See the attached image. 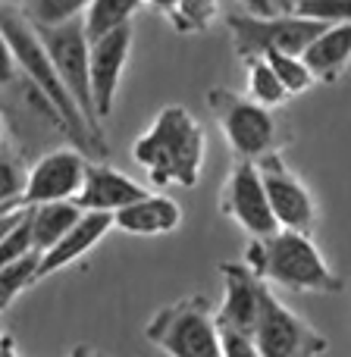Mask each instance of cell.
<instances>
[{"label":"cell","mask_w":351,"mask_h":357,"mask_svg":"<svg viewBox=\"0 0 351 357\" xmlns=\"http://www.w3.org/2000/svg\"><path fill=\"white\" fill-rule=\"evenodd\" d=\"M144 6V0H91L88 10L82 13V22H85L88 38H100L107 31L119 29V25H129L132 16Z\"/></svg>","instance_id":"19"},{"label":"cell","mask_w":351,"mask_h":357,"mask_svg":"<svg viewBox=\"0 0 351 357\" xmlns=\"http://www.w3.org/2000/svg\"><path fill=\"white\" fill-rule=\"evenodd\" d=\"M38 260H41V251L31 248L29 254L10 260L6 266H0V314L22 295L29 285L38 282Z\"/></svg>","instance_id":"21"},{"label":"cell","mask_w":351,"mask_h":357,"mask_svg":"<svg viewBox=\"0 0 351 357\" xmlns=\"http://www.w3.org/2000/svg\"><path fill=\"white\" fill-rule=\"evenodd\" d=\"M264 56L270 60V66L276 69L279 82L285 85L289 94H304L317 85V75L311 73V66L304 63L301 54H292V50H270V54H264Z\"/></svg>","instance_id":"22"},{"label":"cell","mask_w":351,"mask_h":357,"mask_svg":"<svg viewBox=\"0 0 351 357\" xmlns=\"http://www.w3.org/2000/svg\"><path fill=\"white\" fill-rule=\"evenodd\" d=\"M88 167V154L75 148H54L41 154L31 169H25V188H22V207L47 201H75L82 188Z\"/></svg>","instance_id":"10"},{"label":"cell","mask_w":351,"mask_h":357,"mask_svg":"<svg viewBox=\"0 0 351 357\" xmlns=\"http://www.w3.org/2000/svg\"><path fill=\"white\" fill-rule=\"evenodd\" d=\"M264 178L267 197H270L273 216L279 229H298V232H314L317 226V201L311 188L289 169L279 151H270L260 160H254Z\"/></svg>","instance_id":"9"},{"label":"cell","mask_w":351,"mask_h":357,"mask_svg":"<svg viewBox=\"0 0 351 357\" xmlns=\"http://www.w3.org/2000/svg\"><path fill=\"white\" fill-rule=\"evenodd\" d=\"M248 63V85H245V94L251 100H257V104L264 107H283L285 100L292 98L289 91H285V85L279 82L276 69L270 66V60L267 56H251Z\"/></svg>","instance_id":"20"},{"label":"cell","mask_w":351,"mask_h":357,"mask_svg":"<svg viewBox=\"0 0 351 357\" xmlns=\"http://www.w3.org/2000/svg\"><path fill=\"white\" fill-rule=\"evenodd\" d=\"M245 264L267 279L270 285L289 291H314V295H336L342 291V279L333 273L311 232L298 229H276L270 235H254L245 251Z\"/></svg>","instance_id":"3"},{"label":"cell","mask_w":351,"mask_h":357,"mask_svg":"<svg viewBox=\"0 0 351 357\" xmlns=\"http://www.w3.org/2000/svg\"><path fill=\"white\" fill-rule=\"evenodd\" d=\"M251 13H273V0H241Z\"/></svg>","instance_id":"29"},{"label":"cell","mask_w":351,"mask_h":357,"mask_svg":"<svg viewBox=\"0 0 351 357\" xmlns=\"http://www.w3.org/2000/svg\"><path fill=\"white\" fill-rule=\"evenodd\" d=\"M223 304L216 310V329H235V333L254 335V320H257L260 289L267 279H260L251 266L241 264H223Z\"/></svg>","instance_id":"13"},{"label":"cell","mask_w":351,"mask_h":357,"mask_svg":"<svg viewBox=\"0 0 351 357\" xmlns=\"http://www.w3.org/2000/svg\"><path fill=\"white\" fill-rule=\"evenodd\" d=\"M113 229V213H100V210H82V216L47 248L41 251L38 260V279L54 276V273L66 270L79 257H85L100 238Z\"/></svg>","instance_id":"14"},{"label":"cell","mask_w":351,"mask_h":357,"mask_svg":"<svg viewBox=\"0 0 351 357\" xmlns=\"http://www.w3.org/2000/svg\"><path fill=\"white\" fill-rule=\"evenodd\" d=\"M220 210L226 216H232L241 226V232H248L251 238L254 235H270L279 229L264 188V178H260V169L254 160H239L232 167L226 185H223Z\"/></svg>","instance_id":"11"},{"label":"cell","mask_w":351,"mask_h":357,"mask_svg":"<svg viewBox=\"0 0 351 357\" xmlns=\"http://www.w3.org/2000/svg\"><path fill=\"white\" fill-rule=\"evenodd\" d=\"M132 41H135L132 22L119 25V29L107 31V35H100V38H91L88 66H91V98H94L98 119H104L113 113L119 79H123V69H126L129 54H132Z\"/></svg>","instance_id":"12"},{"label":"cell","mask_w":351,"mask_h":357,"mask_svg":"<svg viewBox=\"0 0 351 357\" xmlns=\"http://www.w3.org/2000/svg\"><path fill=\"white\" fill-rule=\"evenodd\" d=\"M22 210H25V207H16V210H10V213H6L3 220H0V238H3V235L10 232V226H13V222H16L19 216H22Z\"/></svg>","instance_id":"28"},{"label":"cell","mask_w":351,"mask_h":357,"mask_svg":"<svg viewBox=\"0 0 351 357\" xmlns=\"http://www.w3.org/2000/svg\"><path fill=\"white\" fill-rule=\"evenodd\" d=\"M25 188V169L19 157L0 148V204H22Z\"/></svg>","instance_id":"25"},{"label":"cell","mask_w":351,"mask_h":357,"mask_svg":"<svg viewBox=\"0 0 351 357\" xmlns=\"http://www.w3.org/2000/svg\"><path fill=\"white\" fill-rule=\"evenodd\" d=\"M135 163L160 188L197 185L204 169V129L191 110L170 104L157 113V119L132 144Z\"/></svg>","instance_id":"2"},{"label":"cell","mask_w":351,"mask_h":357,"mask_svg":"<svg viewBox=\"0 0 351 357\" xmlns=\"http://www.w3.org/2000/svg\"><path fill=\"white\" fill-rule=\"evenodd\" d=\"M6 348H10V345H6V333H3V314H0V351H6Z\"/></svg>","instance_id":"31"},{"label":"cell","mask_w":351,"mask_h":357,"mask_svg":"<svg viewBox=\"0 0 351 357\" xmlns=\"http://www.w3.org/2000/svg\"><path fill=\"white\" fill-rule=\"evenodd\" d=\"M0 3H16V6H19V3H22V0H0Z\"/></svg>","instance_id":"33"},{"label":"cell","mask_w":351,"mask_h":357,"mask_svg":"<svg viewBox=\"0 0 351 357\" xmlns=\"http://www.w3.org/2000/svg\"><path fill=\"white\" fill-rule=\"evenodd\" d=\"M16 60H13V50H10V41H6L3 29H0V88L6 85V82L16 79Z\"/></svg>","instance_id":"27"},{"label":"cell","mask_w":351,"mask_h":357,"mask_svg":"<svg viewBox=\"0 0 351 357\" xmlns=\"http://www.w3.org/2000/svg\"><path fill=\"white\" fill-rule=\"evenodd\" d=\"M0 29H3L6 41H10L13 60H16V69L50 100L57 113H60L63 126L69 129V138L79 144L82 151H104V138L85 119V113L79 110V104L73 100V94L66 91L63 79L57 75L54 60H50L47 47H44L41 35H38L35 22L19 10L16 3H0Z\"/></svg>","instance_id":"1"},{"label":"cell","mask_w":351,"mask_h":357,"mask_svg":"<svg viewBox=\"0 0 351 357\" xmlns=\"http://www.w3.org/2000/svg\"><path fill=\"white\" fill-rule=\"evenodd\" d=\"M216 310L204 295L160 307L144 326L151 345L176 357H223L216 339Z\"/></svg>","instance_id":"4"},{"label":"cell","mask_w":351,"mask_h":357,"mask_svg":"<svg viewBox=\"0 0 351 357\" xmlns=\"http://www.w3.org/2000/svg\"><path fill=\"white\" fill-rule=\"evenodd\" d=\"M179 222H182V207L173 197L151 191L113 213V226L129 235H170L179 229Z\"/></svg>","instance_id":"16"},{"label":"cell","mask_w":351,"mask_h":357,"mask_svg":"<svg viewBox=\"0 0 351 357\" xmlns=\"http://www.w3.org/2000/svg\"><path fill=\"white\" fill-rule=\"evenodd\" d=\"M91 0H22L19 10L35 25H60L69 19H82Z\"/></svg>","instance_id":"23"},{"label":"cell","mask_w":351,"mask_h":357,"mask_svg":"<svg viewBox=\"0 0 351 357\" xmlns=\"http://www.w3.org/2000/svg\"><path fill=\"white\" fill-rule=\"evenodd\" d=\"M0 148H3V129H0Z\"/></svg>","instance_id":"34"},{"label":"cell","mask_w":351,"mask_h":357,"mask_svg":"<svg viewBox=\"0 0 351 357\" xmlns=\"http://www.w3.org/2000/svg\"><path fill=\"white\" fill-rule=\"evenodd\" d=\"M207 100L223 138L239 160H260L264 154L279 148V123L270 107L226 88H214Z\"/></svg>","instance_id":"5"},{"label":"cell","mask_w":351,"mask_h":357,"mask_svg":"<svg viewBox=\"0 0 351 357\" xmlns=\"http://www.w3.org/2000/svg\"><path fill=\"white\" fill-rule=\"evenodd\" d=\"M301 56L317 82H336L351 63V22H329L301 50Z\"/></svg>","instance_id":"17"},{"label":"cell","mask_w":351,"mask_h":357,"mask_svg":"<svg viewBox=\"0 0 351 357\" xmlns=\"http://www.w3.org/2000/svg\"><path fill=\"white\" fill-rule=\"evenodd\" d=\"M82 216V207L75 201H47L29 207V226H31V248L47 251L69 226Z\"/></svg>","instance_id":"18"},{"label":"cell","mask_w":351,"mask_h":357,"mask_svg":"<svg viewBox=\"0 0 351 357\" xmlns=\"http://www.w3.org/2000/svg\"><path fill=\"white\" fill-rule=\"evenodd\" d=\"M144 185H138L135 178H129L126 173L113 169L104 160H88L85 178H82V188L75 195V204L82 210H100V213H117L119 207L132 204L135 197L144 195Z\"/></svg>","instance_id":"15"},{"label":"cell","mask_w":351,"mask_h":357,"mask_svg":"<svg viewBox=\"0 0 351 357\" xmlns=\"http://www.w3.org/2000/svg\"><path fill=\"white\" fill-rule=\"evenodd\" d=\"M144 3L154 6V10H160V13H167V16H170V13H173L176 6H179V0H144Z\"/></svg>","instance_id":"30"},{"label":"cell","mask_w":351,"mask_h":357,"mask_svg":"<svg viewBox=\"0 0 351 357\" xmlns=\"http://www.w3.org/2000/svg\"><path fill=\"white\" fill-rule=\"evenodd\" d=\"M329 22H317V19L298 16H276V13H241V16H229V31H232L235 54L241 60L251 56H264L270 50H292L301 54Z\"/></svg>","instance_id":"6"},{"label":"cell","mask_w":351,"mask_h":357,"mask_svg":"<svg viewBox=\"0 0 351 357\" xmlns=\"http://www.w3.org/2000/svg\"><path fill=\"white\" fill-rule=\"evenodd\" d=\"M254 345H257V357H311L329 348L327 339L304 317H298L279 301L270 282H264L260 289Z\"/></svg>","instance_id":"7"},{"label":"cell","mask_w":351,"mask_h":357,"mask_svg":"<svg viewBox=\"0 0 351 357\" xmlns=\"http://www.w3.org/2000/svg\"><path fill=\"white\" fill-rule=\"evenodd\" d=\"M292 13L317 22H351V0H295Z\"/></svg>","instance_id":"26"},{"label":"cell","mask_w":351,"mask_h":357,"mask_svg":"<svg viewBox=\"0 0 351 357\" xmlns=\"http://www.w3.org/2000/svg\"><path fill=\"white\" fill-rule=\"evenodd\" d=\"M35 29L41 35V41L47 47L54 69L63 79L66 91L73 94V100L85 113L88 123L100 132V119H98L94 98H91V66H88L91 38L85 31V22L82 19H69V22H60V25H35Z\"/></svg>","instance_id":"8"},{"label":"cell","mask_w":351,"mask_h":357,"mask_svg":"<svg viewBox=\"0 0 351 357\" xmlns=\"http://www.w3.org/2000/svg\"><path fill=\"white\" fill-rule=\"evenodd\" d=\"M16 207H22V204H0V220H3L10 210H16Z\"/></svg>","instance_id":"32"},{"label":"cell","mask_w":351,"mask_h":357,"mask_svg":"<svg viewBox=\"0 0 351 357\" xmlns=\"http://www.w3.org/2000/svg\"><path fill=\"white\" fill-rule=\"evenodd\" d=\"M220 16V3L216 0H179V6L170 13L173 25L185 35L191 31H207Z\"/></svg>","instance_id":"24"}]
</instances>
